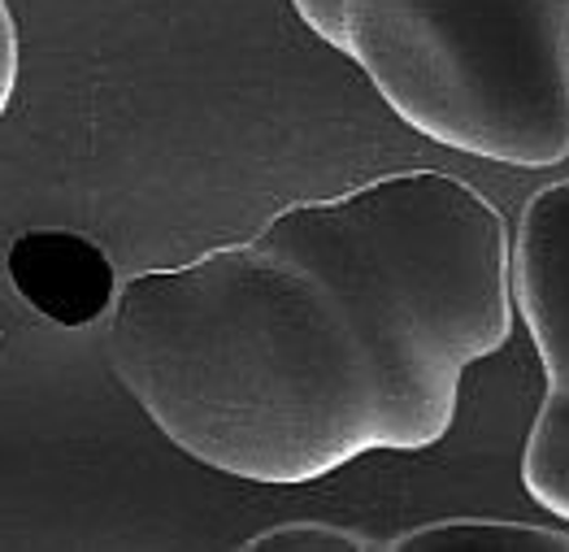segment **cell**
<instances>
[{
  "mask_svg": "<svg viewBox=\"0 0 569 552\" xmlns=\"http://www.w3.org/2000/svg\"><path fill=\"white\" fill-rule=\"evenodd\" d=\"M509 244L475 184L379 175L118 283L109 362L174 448L248 483L418 453L513 331Z\"/></svg>",
  "mask_w": 569,
  "mask_h": 552,
  "instance_id": "obj_1",
  "label": "cell"
},
{
  "mask_svg": "<svg viewBox=\"0 0 569 552\" xmlns=\"http://www.w3.org/2000/svg\"><path fill=\"white\" fill-rule=\"evenodd\" d=\"M418 136L482 161L569 157V0H291Z\"/></svg>",
  "mask_w": 569,
  "mask_h": 552,
  "instance_id": "obj_2",
  "label": "cell"
},
{
  "mask_svg": "<svg viewBox=\"0 0 569 552\" xmlns=\"http://www.w3.org/2000/svg\"><path fill=\"white\" fill-rule=\"evenodd\" d=\"M513 305L539 348L548 392L569 401V179L522 205L509 244Z\"/></svg>",
  "mask_w": 569,
  "mask_h": 552,
  "instance_id": "obj_3",
  "label": "cell"
},
{
  "mask_svg": "<svg viewBox=\"0 0 569 552\" xmlns=\"http://www.w3.org/2000/svg\"><path fill=\"white\" fill-rule=\"evenodd\" d=\"M4 270L13 292L48 323L79 331V326L100 323L113 309L118 296V270L104 257V248L61 227L22 230L9 244Z\"/></svg>",
  "mask_w": 569,
  "mask_h": 552,
  "instance_id": "obj_4",
  "label": "cell"
},
{
  "mask_svg": "<svg viewBox=\"0 0 569 552\" xmlns=\"http://www.w3.org/2000/svg\"><path fill=\"white\" fill-rule=\"evenodd\" d=\"M387 552H569V531L505 518H448L396 535Z\"/></svg>",
  "mask_w": 569,
  "mask_h": 552,
  "instance_id": "obj_5",
  "label": "cell"
},
{
  "mask_svg": "<svg viewBox=\"0 0 569 552\" xmlns=\"http://www.w3.org/2000/svg\"><path fill=\"white\" fill-rule=\"evenodd\" d=\"M248 552H375L382 544H375L370 535H357L348 526H331V522H283L270 526L261 535H252Z\"/></svg>",
  "mask_w": 569,
  "mask_h": 552,
  "instance_id": "obj_6",
  "label": "cell"
},
{
  "mask_svg": "<svg viewBox=\"0 0 569 552\" xmlns=\"http://www.w3.org/2000/svg\"><path fill=\"white\" fill-rule=\"evenodd\" d=\"M18 88V27L9 13V0H0V118Z\"/></svg>",
  "mask_w": 569,
  "mask_h": 552,
  "instance_id": "obj_7",
  "label": "cell"
}]
</instances>
